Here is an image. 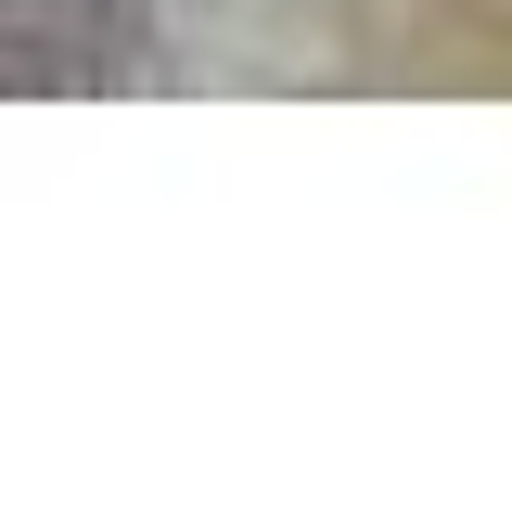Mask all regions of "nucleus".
Here are the masks:
<instances>
[{
    "label": "nucleus",
    "instance_id": "nucleus-1",
    "mask_svg": "<svg viewBox=\"0 0 512 512\" xmlns=\"http://www.w3.org/2000/svg\"><path fill=\"white\" fill-rule=\"evenodd\" d=\"M128 77L116 0H0V90H103Z\"/></svg>",
    "mask_w": 512,
    "mask_h": 512
}]
</instances>
